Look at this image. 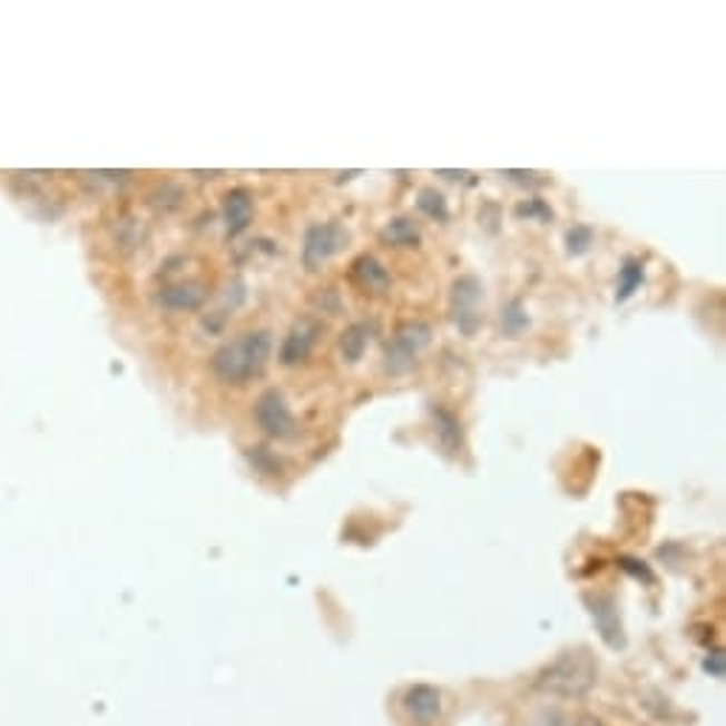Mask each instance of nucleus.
<instances>
[{
    "mask_svg": "<svg viewBox=\"0 0 726 726\" xmlns=\"http://www.w3.org/2000/svg\"><path fill=\"white\" fill-rule=\"evenodd\" d=\"M482 283L475 277H462L453 283V294H450V308H453V320H457L459 331L464 336H473L475 328L482 325V314H479V303H482Z\"/></svg>",
    "mask_w": 726,
    "mask_h": 726,
    "instance_id": "obj_6",
    "label": "nucleus"
},
{
    "mask_svg": "<svg viewBox=\"0 0 726 726\" xmlns=\"http://www.w3.org/2000/svg\"><path fill=\"white\" fill-rule=\"evenodd\" d=\"M347 243V232L336 223H316L311 225L305 234L303 245V263L305 268L316 271L325 259L334 257L336 252H342V245Z\"/></svg>",
    "mask_w": 726,
    "mask_h": 726,
    "instance_id": "obj_5",
    "label": "nucleus"
},
{
    "mask_svg": "<svg viewBox=\"0 0 726 726\" xmlns=\"http://www.w3.org/2000/svg\"><path fill=\"white\" fill-rule=\"evenodd\" d=\"M206 300L208 288L203 283H197V279H183V283L166 285L157 294V303L168 311H197Z\"/></svg>",
    "mask_w": 726,
    "mask_h": 726,
    "instance_id": "obj_9",
    "label": "nucleus"
},
{
    "mask_svg": "<svg viewBox=\"0 0 726 726\" xmlns=\"http://www.w3.org/2000/svg\"><path fill=\"white\" fill-rule=\"evenodd\" d=\"M402 707L416 726H436L444 715V695L433 684H413L402 695Z\"/></svg>",
    "mask_w": 726,
    "mask_h": 726,
    "instance_id": "obj_7",
    "label": "nucleus"
},
{
    "mask_svg": "<svg viewBox=\"0 0 726 726\" xmlns=\"http://www.w3.org/2000/svg\"><path fill=\"white\" fill-rule=\"evenodd\" d=\"M428 342H431V328H428L424 322H405V325L396 331V336L387 342L385 367L391 373H396V376L399 373H405Z\"/></svg>",
    "mask_w": 726,
    "mask_h": 726,
    "instance_id": "obj_3",
    "label": "nucleus"
},
{
    "mask_svg": "<svg viewBox=\"0 0 726 726\" xmlns=\"http://www.w3.org/2000/svg\"><path fill=\"white\" fill-rule=\"evenodd\" d=\"M223 217H225V228H228V234L245 232V228H248V223H252V217H254L252 194L245 192V188H234V192L225 194Z\"/></svg>",
    "mask_w": 726,
    "mask_h": 726,
    "instance_id": "obj_10",
    "label": "nucleus"
},
{
    "mask_svg": "<svg viewBox=\"0 0 726 726\" xmlns=\"http://www.w3.org/2000/svg\"><path fill=\"white\" fill-rule=\"evenodd\" d=\"M592 607V618H596L598 630H601V636L607 638V641L616 647L618 638H621V624H618V612H616V605H612L610 596H598L596 601H590Z\"/></svg>",
    "mask_w": 726,
    "mask_h": 726,
    "instance_id": "obj_12",
    "label": "nucleus"
},
{
    "mask_svg": "<svg viewBox=\"0 0 726 726\" xmlns=\"http://www.w3.org/2000/svg\"><path fill=\"white\" fill-rule=\"evenodd\" d=\"M502 328L508 336H519L521 331L528 328V314L521 311V303H510L502 311Z\"/></svg>",
    "mask_w": 726,
    "mask_h": 726,
    "instance_id": "obj_15",
    "label": "nucleus"
},
{
    "mask_svg": "<svg viewBox=\"0 0 726 726\" xmlns=\"http://www.w3.org/2000/svg\"><path fill=\"white\" fill-rule=\"evenodd\" d=\"M570 726H607V724L601 718H596V715H581V718Z\"/></svg>",
    "mask_w": 726,
    "mask_h": 726,
    "instance_id": "obj_22",
    "label": "nucleus"
},
{
    "mask_svg": "<svg viewBox=\"0 0 726 726\" xmlns=\"http://www.w3.org/2000/svg\"><path fill=\"white\" fill-rule=\"evenodd\" d=\"M436 419H439V436H442V442L448 444V448H457V444L462 442V428H459L457 416H450L448 411H436Z\"/></svg>",
    "mask_w": 726,
    "mask_h": 726,
    "instance_id": "obj_16",
    "label": "nucleus"
},
{
    "mask_svg": "<svg viewBox=\"0 0 726 726\" xmlns=\"http://www.w3.org/2000/svg\"><path fill=\"white\" fill-rule=\"evenodd\" d=\"M254 416H257L259 428L274 439H294L296 431H300L294 413H291L288 402H285V396L279 391H265L257 399Z\"/></svg>",
    "mask_w": 726,
    "mask_h": 726,
    "instance_id": "obj_4",
    "label": "nucleus"
},
{
    "mask_svg": "<svg viewBox=\"0 0 726 726\" xmlns=\"http://www.w3.org/2000/svg\"><path fill=\"white\" fill-rule=\"evenodd\" d=\"M598 684V661L587 647L565 649L561 656L536 673L533 689L547 698L579 700L596 689Z\"/></svg>",
    "mask_w": 726,
    "mask_h": 726,
    "instance_id": "obj_1",
    "label": "nucleus"
},
{
    "mask_svg": "<svg viewBox=\"0 0 726 726\" xmlns=\"http://www.w3.org/2000/svg\"><path fill=\"white\" fill-rule=\"evenodd\" d=\"M536 726H570L567 715L561 709H541L539 718H536Z\"/></svg>",
    "mask_w": 726,
    "mask_h": 726,
    "instance_id": "obj_21",
    "label": "nucleus"
},
{
    "mask_svg": "<svg viewBox=\"0 0 726 726\" xmlns=\"http://www.w3.org/2000/svg\"><path fill=\"white\" fill-rule=\"evenodd\" d=\"M419 208H422L428 217H436V219L448 217V208H444V197H442V194L433 192V188H424V192L419 194Z\"/></svg>",
    "mask_w": 726,
    "mask_h": 726,
    "instance_id": "obj_18",
    "label": "nucleus"
},
{
    "mask_svg": "<svg viewBox=\"0 0 726 726\" xmlns=\"http://www.w3.org/2000/svg\"><path fill=\"white\" fill-rule=\"evenodd\" d=\"M354 279L362 285L365 291H371V294H385L387 285H391V274H387L385 268H382V263H376L373 257H360L354 263Z\"/></svg>",
    "mask_w": 726,
    "mask_h": 726,
    "instance_id": "obj_11",
    "label": "nucleus"
},
{
    "mask_svg": "<svg viewBox=\"0 0 726 726\" xmlns=\"http://www.w3.org/2000/svg\"><path fill=\"white\" fill-rule=\"evenodd\" d=\"M641 279H644V268L636 263V259H630V263L621 268V288H618L621 294H618V300H627V296L641 285Z\"/></svg>",
    "mask_w": 726,
    "mask_h": 726,
    "instance_id": "obj_17",
    "label": "nucleus"
},
{
    "mask_svg": "<svg viewBox=\"0 0 726 726\" xmlns=\"http://www.w3.org/2000/svg\"><path fill=\"white\" fill-rule=\"evenodd\" d=\"M316 336H320V322L311 320V316L296 320L294 328L288 331V336H285V342H283L279 362H283L285 367H291V365H300V362L308 360L311 351H314V345H316Z\"/></svg>",
    "mask_w": 726,
    "mask_h": 726,
    "instance_id": "obj_8",
    "label": "nucleus"
},
{
    "mask_svg": "<svg viewBox=\"0 0 726 726\" xmlns=\"http://www.w3.org/2000/svg\"><path fill=\"white\" fill-rule=\"evenodd\" d=\"M367 340H371V325H367V322H356V325H351L340 340L342 356H345L347 362H360L362 354H365Z\"/></svg>",
    "mask_w": 726,
    "mask_h": 726,
    "instance_id": "obj_13",
    "label": "nucleus"
},
{
    "mask_svg": "<svg viewBox=\"0 0 726 726\" xmlns=\"http://www.w3.org/2000/svg\"><path fill=\"white\" fill-rule=\"evenodd\" d=\"M180 199H183V194H180V188L174 186V183H166V186H160L155 194H151V203H155L157 208H163V212L180 206Z\"/></svg>",
    "mask_w": 726,
    "mask_h": 726,
    "instance_id": "obj_19",
    "label": "nucleus"
},
{
    "mask_svg": "<svg viewBox=\"0 0 726 726\" xmlns=\"http://www.w3.org/2000/svg\"><path fill=\"white\" fill-rule=\"evenodd\" d=\"M382 237L393 245L411 248V245L419 243V228L411 223V219H393V223H387V228Z\"/></svg>",
    "mask_w": 726,
    "mask_h": 726,
    "instance_id": "obj_14",
    "label": "nucleus"
},
{
    "mask_svg": "<svg viewBox=\"0 0 726 726\" xmlns=\"http://www.w3.org/2000/svg\"><path fill=\"white\" fill-rule=\"evenodd\" d=\"M271 356L268 331H248L237 340L225 342L212 356V371L225 385H245L265 371Z\"/></svg>",
    "mask_w": 726,
    "mask_h": 726,
    "instance_id": "obj_2",
    "label": "nucleus"
},
{
    "mask_svg": "<svg viewBox=\"0 0 726 726\" xmlns=\"http://www.w3.org/2000/svg\"><path fill=\"white\" fill-rule=\"evenodd\" d=\"M590 243H592V232L590 228H585V225H579V228H572V232L567 234V245H570L572 254H585Z\"/></svg>",
    "mask_w": 726,
    "mask_h": 726,
    "instance_id": "obj_20",
    "label": "nucleus"
}]
</instances>
